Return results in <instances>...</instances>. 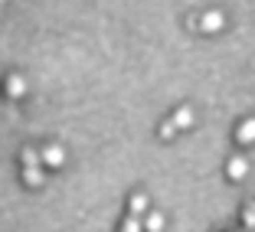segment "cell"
Masks as SVG:
<instances>
[{"label": "cell", "mask_w": 255, "mask_h": 232, "mask_svg": "<svg viewBox=\"0 0 255 232\" xmlns=\"http://www.w3.org/2000/svg\"><path fill=\"white\" fill-rule=\"evenodd\" d=\"M223 13H219V10H206V13H203L200 16V30L203 33H219V30H223Z\"/></svg>", "instance_id": "1"}, {"label": "cell", "mask_w": 255, "mask_h": 232, "mask_svg": "<svg viewBox=\"0 0 255 232\" xmlns=\"http://www.w3.org/2000/svg\"><path fill=\"white\" fill-rule=\"evenodd\" d=\"M62 160H66V150H62L59 144H53V147L43 150V164L46 167H62Z\"/></svg>", "instance_id": "2"}, {"label": "cell", "mask_w": 255, "mask_h": 232, "mask_svg": "<svg viewBox=\"0 0 255 232\" xmlns=\"http://www.w3.org/2000/svg\"><path fill=\"white\" fill-rule=\"evenodd\" d=\"M226 173H229V180H242L249 173V160L246 157H233L229 167H226Z\"/></svg>", "instance_id": "3"}, {"label": "cell", "mask_w": 255, "mask_h": 232, "mask_svg": "<svg viewBox=\"0 0 255 232\" xmlns=\"http://www.w3.org/2000/svg\"><path fill=\"white\" fill-rule=\"evenodd\" d=\"M236 141H239V144H255V118H249V121H242V124H239Z\"/></svg>", "instance_id": "4"}, {"label": "cell", "mask_w": 255, "mask_h": 232, "mask_svg": "<svg viewBox=\"0 0 255 232\" xmlns=\"http://www.w3.org/2000/svg\"><path fill=\"white\" fill-rule=\"evenodd\" d=\"M23 92H26V79H23V75H7V95L20 98Z\"/></svg>", "instance_id": "5"}, {"label": "cell", "mask_w": 255, "mask_h": 232, "mask_svg": "<svg viewBox=\"0 0 255 232\" xmlns=\"http://www.w3.org/2000/svg\"><path fill=\"white\" fill-rule=\"evenodd\" d=\"M23 180H26L30 187H43V170H39V167H26V170H23Z\"/></svg>", "instance_id": "6"}, {"label": "cell", "mask_w": 255, "mask_h": 232, "mask_svg": "<svg viewBox=\"0 0 255 232\" xmlns=\"http://www.w3.org/2000/svg\"><path fill=\"white\" fill-rule=\"evenodd\" d=\"M173 121H177V127H190L193 124V112H190V108H177Z\"/></svg>", "instance_id": "7"}, {"label": "cell", "mask_w": 255, "mask_h": 232, "mask_svg": "<svg viewBox=\"0 0 255 232\" xmlns=\"http://www.w3.org/2000/svg\"><path fill=\"white\" fill-rule=\"evenodd\" d=\"M23 164H26V167H39V164H43V154L33 150V147H26V150H23Z\"/></svg>", "instance_id": "8"}, {"label": "cell", "mask_w": 255, "mask_h": 232, "mask_svg": "<svg viewBox=\"0 0 255 232\" xmlns=\"http://www.w3.org/2000/svg\"><path fill=\"white\" fill-rule=\"evenodd\" d=\"M177 131H180V127H177V121H164V124H160V137H164V141H170V137H177Z\"/></svg>", "instance_id": "9"}, {"label": "cell", "mask_w": 255, "mask_h": 232, "mask_svg": "<svg viewBox=\"0 0 255 232\" xmlns=\"http://www.w3.org/2000/svg\"><path fill=\"white\" fill-rule=\"evenodd\" d=\"M128 206H131V213H144V210H147V196H144V193H134Z\"/></svg>", "instance_id": "10"}, {"label": "cell", "mask_w": 255, "mask_h": 232, "mask_svg": "<svg viewBox=\"0 0 255 232\" xmlns=\"http://www.w3.org/2000/svg\"><path fill=\"white\" fill-rule=\"evenodd\" d=\"M242 226H246V229H255V203L242 210Z\"/></svg>", "instance_id": "11"}, {"label": "cell", "mask_w": 255, "mask_h": 232, "mask_svg": "<svg viewBox=\"0 0 255 232\" xmlns=\"http://www.w3.org/2000/svg\"><path fill=\"white\" fill-rule=\"evenodd\" d=\"M160 226H164V219H160V216H150L147 219V229H160Z\"/></svg>", "instance_id": "12"}, {"label": "cell", "mask_w": 255, "mask_h": 232, "mask_svg": "<svg viewBox=\"0 0 255 232\" xmlns=\"http://www.w3.org/2000/svg\"><path fill=\"white\" fill-rule=\"evenodd\" d=\"M0 3H3V0H0Z\"/></svg>", "instance_id": "13"}]
</instances>
